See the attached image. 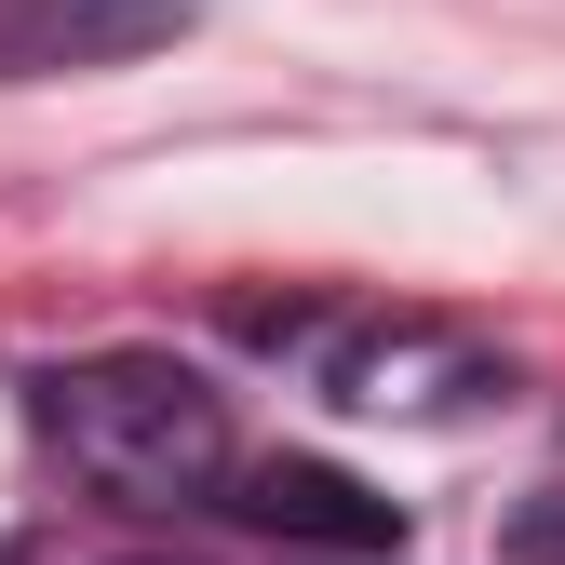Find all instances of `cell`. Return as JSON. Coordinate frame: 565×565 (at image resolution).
Wrapping results in <instances>:
<instances>
[{"label":"cell","instance_id":"obj_5","mask_svg":"<svg viewBox=\"0 0 565 565\" xmlns=\"http://www.w3.org/2000/svg\"><path fill=\"white\" fill-rule=\"evenodd\" d=\"M499 565H565V471L512 499V525H499Z\"/></svg>","mask_w":565,"mask_h":565},{"label":"cell","instance_id":"obj_3","mask_svg":"<svg viewBox=\"0 0 565 565\" xmlns=\"http://www.w3.org/2000/svg\"><path fill=\"white\" fill-rule=\"evenodd\" d=\"M230 512H256L269 539H297V552H391L404 539V499H377V484L337 471V458H269V471H243Z\"/></svg>","mask_w":565,"mask_h":565},{"label":"cell","instance_id":"obj_1","mask_svg":"<svg viewBox=\"0 0 565 565\" xmlns=\"http://www.w3.org/2000/svg\"><path fill=\"white\" fill-rule=\"evenodd\" d=\"M41 431L54 458L121 512H189L230 484V404L202 391L162 350H95V364H54L41 377Z\"/></svg>","mask_w":565,"mask_h":565},{"label":"cell","instance_id":"obj_4","mask_svg":"<svg viewBox=\"0 0 565 565\" xmlns=\"http://www.w3.org/2000/svg\"><path fill=\"white\" fill-rule=\"evenodd\" d=\"M323 377H337V404H364V417H431V404H458V391H499V377H484L458 337H431V323H377V337H350Z\"/></svg>","mask_w":565,"mask_h":565},{"label":"cell","instance_id":"obj_6","mask_svg":"<svg viewBox=\"0 0 565 565\" xmlns=\"http://www.w3.org/2000/svg\"><path fill=\"white\" fill-rule=\"evenodd\" d=\"M0 565H14V552H0Z\"/></svg>","mask_w":565,"mask_h":565},{"label":"cell","instance_id":"obj_2","mask_svg":"<svg viewBox=\"0 0 565 565\" xmlns=\"http://www.w3.org/2000/svg\"><path fill=\"white\" fill-rule=\"evenodd\" d=\"M202 28V0H0V82H95Z\"/></svg>","mask_w":565,"mask_h":565}]
</instances>
